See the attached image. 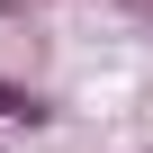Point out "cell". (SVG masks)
I'll use <instances>...</instances> for the list:
<instances>
[{
	"mask_svg": "<svg viewBox=\"0 0 153 153\" xmlns=\"http://www.w3.org/2000/svg\"><path fill=\"white\" fill-rule=\"evenodd\" d=\"M0 117H27V126H45L54 108H45V99H36L27 81H0Z\"/></svg>",
	"mask_w": 153,
	"mask_h": 153,
	"instance_id": "obj_1",
	"label": "cell"
}]
</instances>
